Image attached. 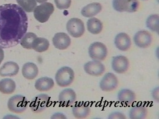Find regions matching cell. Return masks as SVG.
Listing matches in <instances>:
<instances>
[{"label": "cell", "mask_w": 159, "mask_h": 119, "mask_svg": "<svg viewBox=\"0 0 159 119\" xmlns=\"http://www.w3.org/2000/svg\"><path fill=\"white\" fill-rule=\"evenodd\" d=\"M28 27V17L21 7L14 4L0 6V46L11 48L20 43Z\"/></svg>", "instance_id": "6da1fadb"}, {"label": "cell", "mask_w": 159, "mask_h": 119, "mask_svg": "<svg viewBox=\"0 0 159 119\" xmlns=\"http://www.w3.org/2000/svg\"><path fill=\"white\" fill-rule=\"evenodd\" d=\"M74 79V72L68 66H64L56 72L55 80L60 87H66L71 85Z\"/></svg>", "instance_id": "7a4b0ae2"}, {"label": "cell", "mask_w": 159, "mask_h": 119, "mask_svg": "<svg viewBox=\"0 0 159 119\" xmlns=\"http://www.w3.org/2000/svg\"><path fill=\"white\" fill-rule=\"evenodd\" d=\"M55 11L54 6L50 2H44L34 10L35 18L40 23H45Z\"/></svg>", "instance_id": "3957f363"}, {"label": "cell", "mask_w": 159, "mask_h": 119, "mask_svg": "<svg viewBox=\"0 0 159 119\" xmlns=\"http://www.w3.org/2000/svg\"><path fill=\"white\" fill-rule=\"evenodd\" d=\"M113 8L119 12H135L139 6L138 0H113Z\"/></svg>", "instance_id": "277c9868"}, {"label": "cell", "mask_w": 159, "mask_h": 119, "mask_svg": "<svg viewBox=\"0 0 159 119\" xmlns=\"http://www.w3.org/2000/svg\"><path fill=\"white\" fill-rule=\"evenodd\" d=\"M28 101L26 98L21 95H16L10 98L8 100V110L15 113H22L27 108Z\"/></svg>", "instance_id": "5b68a950"}, {"label": "cell", "mask_w": 159, "mask_h": 119, "mask_svg": "<svg viewBox=\"0 0 159 119\" xmlns=\"http://www.w3.org/2000/svg\"><path fill=\"white\" fill-rule=\"evenodd\" d=\"M68 34L74 38L81 37L84 33L85 27L83 22L78 18H72L66 24Z\"/></svg>", "instance_id": "8992f818"}, {"label": "cell", "mask_w": 159, "mask_h": 119, "mask_svg": "<svg viewBox=\"0 0 159 119\" xmlns=\"http://www.w3.org/2000/svg\"><path fill=\"white\" fill-rule=\"evenodd\" d=\"M89 54L94 61H101L107 57L108 51L107 47L102 43L95 42L89 46Z\"/></svg>", "instance_id": "52a82bcc"}, {"label": "cell", "mask_w": 159, "mask_h": 119, "mask_svg": "<svg viewBox=\"0 0 159 119\" xmlns=\"http://www.w3.org/2000/svg\"><path fill=\"white\" fill-rule=\"evenodd\" d=\"M50 98L46 94H40L32 99L30 107L34 112H41L45 110L48 106Z\"/></svg>", "instance_id": "ba28073f"}, {"label": "cell", "mask_w": 159, "mask_h": 119, "mask_svg": "<svg viewBox=\"0 0 159 119\" xmlns=\"http://www.w3.org/2000/svg\"><path fill=\"white\" fill-rule=\"evenodd\" d=\"M99 86L104 92H111L118 86V79L114 74L107 73L101 80Z\"/></svg>", "instance_id": "9c48e42d"}, {"label": "cell", "mask_w": 159, "mask_h": 119, "mask_svg": "<svg viewBox=\"0 0 159 119\" xmlns=\"http://www.w3.org/2000/svg\"><path fill=\"white\" fill-rule=\"evenodd\" d=\"M129 67V61L124 56H117L112 58V68L118 74H123L126 72Z\"/></svg>", "instance_id": "30bf717a"}, {"label": "cell", "mask_w": 159, "mask_h": 119, "mask_svg": "<svg viewBox=\"0 0 159 119\" xmlns=\"http://www.w3.org/2000/svg\"><path fill=\"white\" fill-rule=\"evenodd\" d=\"M134 41L138 47L145 48L151 45L152 35L148 31H140L136 33Z\"/></svg>", "instance_id": "8fae6325"}, {"label": "cell", "mask_w": 159, "mask_h": 119, "mask_svg": "<svg viewBox=\"0 0 159 119\" xmlns=\"http://www.w3.org/2000/svg\"><path fill=\"white\" fill-rule=\"evenodd\" d=\"M84 69L88 74L96 77L101 76L105 71V66L99 61L87 62L84 65Z\"/></svg>", "instance_id": "7c38bea8"}, {"label": "cell", "mask_w": 159, "mask_h": 119, "mask_svg": "<svg viewBox=\"0 0 159 119\" xmlns=\"http://www.w3.org/2000/svg\"><path fill=\"white\" fill-rule=\"evenodd\" d=\"M77 96L72 89H66L62 90L59 96V101L61 106L69 107L75 102Z\"/></svg>", "instance_id": "4fadbf2b"}, {"label": "cell", "mask_w": 159, "mask_h": 119, "mask_svg": "<svg viewBox=\"0 0 159 119\" xmlns=\"http://www.w3.org/2000/svg\"><path fill=\"white\" fill-rule=\"evenodd\" d=\"M53 44L54 46L59 50H65L68 48L71 43L69 35L64 32L56 33L53 38Z\"/></svg>", "instance_id": "5bb4252c"}, {"label": "cell", "mask_w": 159, "mask_h": 119, "mask_svg": "<svg viewBox=\"0 0 159 119\" xmlns=\"http://www.w3.org/2000/svg\"><path fill=\"white\" fill-rule=\"evenodd\" d=\"M90 112V107L84 103H77L72 107V114L77 119H84Z\"/></svg>", "instance_id": "9a60e30c"}, {"label": "cell", "mask_w": 159, "mask_h": 119, "mask_svg": "<svg viewBox=\"0 0 159 119\" xmlns=\"http://www.w3.org/2000/svg\"><path fill=\"white\" fill-rule=\"evenodd\" d=\"M114 43L116 48L120 50L126 51L130 48L131 40L127 34L121 32L116 35Z\"/></svg>", "instance_id": "2e32d148"}, {"label": "cell", "mask_w": 159, "mask_h": 119, "mask_svg": "<svg viewBox=\"0 0 159 119\" xmlns=\"http://www.w3.org/2000/svg\"><path fill=\"white\" fill-rule=\"evenodd\" d=\"M118 99L125 106H130L135 101V94L129 89H122L118 94Z\"/></svg>", "instance_id": "e0dca14e"}, {"label": "cell", "mask_w": 159, "mask_h": 119, "mask_svg": "<svg viewBox=\"0 0 159 119\" xmlns=\"http://www.w3.org/2000/svg\"><path fill=\"white\" fill-rule=\"evenodd\" d=\"M19 71V65L16 62L9 61L4 64L0 68V76L1 77L14 76Z\"/></svg>", "instance_id": "ac0fdd59"}, {"label": "cell", "mask_w": 159, "mask_h": 119, "mask_svg": "<svg viewBox=\"0 0 159 119\" xmlns=\"http://www.w3.org/2000/svg\"><path fill=\"white\" fill-rule=\"evenodd\" d=\"M102 10V6L99 2H92L84 7L81 13L84 17H91L98 15Z\"/></svg>", "instance_id": "d6986e66"}, {"label": "cell", "mask_w": 159, "mask_h": 119, "mask_svg": "<svg viewBox=\"0 0 159 119\" xmlns=\"http://www.w3.org/2000/svg\"><path fill=\"white\" fill-rule=\"evenodd\" d=\"M22 75L28 80L34 79L39 74V68L37 66L32 62L24 64L22 67Z\"/></svg>", "instance_id": "ffe728a7"}, {"label": "cell", "mask_w": 159, "mask_h": 119, "mask_svg": "<svg viewBox=\"0 0 159 119\" xmlns=\"http://www.w3.org/2000/svg\"><path fill=\"white\" fill-rule=\"evenodd\" d=\"M53 80L48 77H41L37 80L35 83V87L40 92L48 91L54 87Z\"/></svg>", "instance_id": "44dd1931"}, {"label": "cell", "mask_w": 159, "mask_h": 119, "mask_svg": "<svg viewBox=\"0 0 159 119\" xmlns=\"http://www.w3.org/2000/svg\"><path fill=\"white\" fill-rule=\"evenodd\" d=\"M87 28L88 31L91 34L97 35L102 31L103 25L100 20L95 17H93L88 20Z\"/></svg>", "instance_id": "7402d4cb"}, {"label": "cell", "mask_w": 159, "mask_h": 119, "mask_svg": "<svg viewBox=\"0 0 159 119\" xmlns=\"http://www.w3.org/2000/svg\"><path fill=\"white\" fill-rule=\"evenodd\" d=\"M148 114L147 109L143 105L135 106L129 111V118L131 119H145Z\"/></svg>", "instance_id": "603a6c76"}, {"label": "cell", "mask_w": 159, "mask_h": 119, "mask_svg": "<svg viewBox=\"0 0 159 119\" xmlns=\"http://www.w3.org/2000/svg\"><path fill=\"white\" fill-rule=\"evenodd\" d=\"M16 90V83L12 79H4L0 81V92L4 94H11Z\"/></svg>", "instance_id": "cb8c5ba5"}, {"label": "cell", "mask_w": 159, "mask_h": 119, "mask_svg": "<svg viewBox=\"0 0 159 119\" xmlns=\"http://www.w3.org/2000/svg\"><path fill=\"white\" fill-rule=\"evenodd\" d=\"M50 46V43L48 40L44 38H37L35 39L33 45L32 49L39 53H42L47 51Z\"/></svg>", "instance_id": "d4e9b609"}, {"label": "cell", "mask_w": 159, "mask_h": 119, "mask_svg": "<svg viewBox=\"0 0 159 119\" xmlns=\"http://www.w3.org/2000/svg\"><path fill=\"white\" fill-rule=\"evenodd\" d=\"M37 35L33 32H28L25 34L23 38L20 40V44L23 48L26 49H32V45Z\"/></svg>", "instance_id": "484cf974"}, {"label": "cell", "mask_w": 159, "mask_h": 119, "mask_svg": "<svg viewBox=\"0 0 159 119\" xmlns=\"http://www.w3.org/2000/svg\"><path fill=\"white\" fill-rule=\"evenodd\" d=\"M147 26L152 31L159 34V17L157 15H152L147 20Z\"/></svg>", "instance_id": "4316f807"}, {"label": "cell", "mask_w": 159, "mask_h": 119, "mask_svg": "<svg viewBox=\"0 0 159 119\" xmlns=\"http://www.w3.org/2000/svg\"><path fill=\"white\" fill-rule=\"evenodd\" d=\"M16 1L25 11L28 13L34 11V9L37 7V2L35 0H16Z\"/></svg>", "instance_id": "83f0119b"}, {"label": "cell", "mask_w": 159, "mask_h": 119, "mask_svg": "<svg viewBox=\"0 0 159 119\" xmlns=\"http://www.w3.org/2000/svg\"><path fill=\"white\" fill-rule=\"evenodd\" d=\"M56 7L60 10L70 8L71 5V0H55Z\"/></svg>", "instance_id": "f1b7e54d"}, {"label": "cell", "mask_w": 159, "mask_h": 119, "mask_svg": "<svg viewBox=\"0 0 159 119\" xmlns=\"http://www.w3.org/2000/svg\"><path fill=\"white\" fill-rule=\"evenodd\" d=\"M126 116L121 112H114L109 116L108 119H126Z\"/></svg>", "instance_id": "f546056e"}, {"label": "cell", "mask_w": 159, "mask_h": 119, "mask_svg": "<svg viewBox=\"0 0 159 119\" xmlns=\"http://www.w3.org/2000/svg\"><path fill=\"white\" fill-rule=\"evenodd\" d=\"M4 57V50H2V48L0 46V64L2 62V61H3Z\"/></svg>", "instance_id": "4dcf8cb0"}, {"label": "cell", "mask_w": 159, "mask_h": 119, "mask_svg": "<svg viewBox=\"0 0 159 119\" xmlns=\"http://www.w3.org/2000/svg\"><path fill=\"white\" fill-rule=\"evenodd\" d=\"M36 2H38L39 3H44L46 2L48 0H35Z\"/></svg>", "instance_id": "1f68e13d"}]
</instances>
